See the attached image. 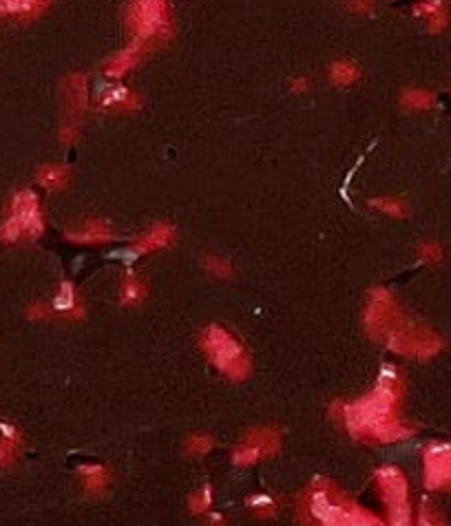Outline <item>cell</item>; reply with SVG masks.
Returning a JSON list of instances; mask_svg holds the SVG:
<instances>
[{"instance_id":"obj_1","label":"cell","mask_w":451,"mask_h":526,"mask_svg":"<svg viewBox=\"0 0 451 526\" xmlns=\"http://www.w3.org/2000/svg\"><path fill=\"white\" fill-rule=\"evenodd\" d=\"M403 381L398 374L387 372L367 394L350 405L334 403L332 416H337L350 434L367 445H387L414 436V427L401 418Z\"/></svg>"},{"instance_id":"obj_2","label":"cell","mask_w":451,"mask_h":526,"mask_svg":"<svg viewBox=\"0 0 451 526\" xmlns=\"http://www.w3.org/2000/svg\"><path fill=\"white\" fill-rule=\"evenodd\" d=\"M303 509L312 520L325 526H379L381 518L363 509L328 480H317L303 498Z\"/></svg>"},{"instance_id":"obj_3","label":"cell","mask_w":451,"mask_h":526,"mask_svg":"<svg viewBox=\"0 0 451 526\" xmlns=\"http://www.w3.org/2000/svg\"><path fill=\"white\" fill-rule=\"evenodd\" d=\"M202 347L217 370L233 378V381H246L253 372V363H250L244 345L222 325H208L202 334Z\"/></svg>"},{"instance_id":"obj_4","label":"cell","mask_w":451,"mask_h":526,"mask_svg":"<svg viewBox=\"0 0 451 526\" xmlns=\"http://www.w3.org/2000/svg\"><path fill=\"white\" fill-rule=\"evenodd\" d=\"M129 31L135 42L153 47L173 34V12L169 0H131Z\"/></svg>"},{"instance_id":"obj_5","label":"cell","mask_w":451,"mask_h":526,"mask_svg":"<svg viewBox=\"0 0 451 526\" xmlns=\"http://www.w3.org/2000/svg\"><path fill=\"white\" fill-rule=\"evenodd\" d=\"M385 341L394 354H401L407 356V359H416V361L432 359V356H436L438 352H443L445 347V341L440 339L434 330L416 325L407 317H403L394 325V330L387 334Z\"/></svg>"},{"instance_id":"obj_6","label":"cell","mask_w":451,"mask_h":526,"mask_svg":"<svg viewBox=\"0 0 451 526\" xmlns=\"http://www.w3.org/2000/svg\"><path fill=\"white\" fill-rule=\"evenodd\" d=\"M45 233V217L34 191H20L12 199V210L0 228V239L14 244L20 239H38Z\"/></svg>"},{"instance_id":"obj_7","label":"cell","mask_w":451,"mask_h":526,"mask_svg":"<svg viewBox=\"0 0 451 526\" xmlns=\"http://www.w3.org/2000/svg\"><path fill=\"white\" fill-rule=\"evenodd\" d=\"M376 487L387 507V522L394 526L412 524V502L405 473L396 467H383L376 471Z\"/></svg>"},{"instance_id":"obj_8","label":"cell","mask_w":451,"mask_h":526,"mask_svg":"<svg viewBox=\"0 0 451 526\" xmlns=\"http://www.w3.org/2000/svg\"><path fill=\"white\" fill-rule=\"evenodd\" d=\"M403 317L405 312L390 290L374 288L370 292L365 308V330L374 341H385L387 334L394 330V325Z\"/></svg>"},{"instance_id":"obj_9","label":"cell","mask_w":451,"mask_h":526,"mask_svg":"<svg viewBox=\"0 0 451 526\" xmlns=\"http://www.w3.org/2000/svg\"><path fill=\"white\" fill-rule=\"evenodd\" d=\"M281 449V434L275 427H259L237 445L233 462L237 467H253L261 460H268Z\"/></svg>"},{"instance_id":"obj_10","label":"cell","mask_w":451,"mask_h":526,"mask_svg":"<svg viewBox=\"0 0 451 526\" xmlns=\"http://www.w3.org/2000/svg\"><path fill=\"white\" fill-rule=\"evenodd\" d=\"M425 487L451 493V445H429L423 454Z\"/></svg>"},{"instance_id":"obj_11","label":"cell","mask_w":451,"mask_h":526,"mask_svg":"<svg viewBox=\"0 0 451 526\" xmlns=\"http://www.w3.org/2000/svg\"><path fill=\"white\" fill-rule=\"evenodd\" d=\"M65 100H67V122L80 120V115L87 111V76L85 73H71L65 80Z\"/></svg>"},{"instance_id":"obj_12","label":"cell","mask_w":451,"mask_h":526,"mask_svg":"<svg viewBox=\"0 0 451 526\" xmlns=\"http://www.w3.org/2000/svg\"><path fill=\"white\" fill-rule=\"evenodd\" d=\"M175 228L171 224H155L153 228L146 230V233L135 241L133 252L135 255H151V252L164 250L175 244Z\"/></svg>"},{"instance_id":"obj_13","label":"cell","mask_w":451,"mask_h":526,"mask_svg":"<svg viewBox=\"0 0 451 526\" xmlns=\"http://www.w3.org/2000/svg\"><path fill=\"white\" fill-rule=\"evenodd\" d=\"M146 51H149V47H144L142 42H135L131 40V45L122 51V54L118 56H113L109 62H107V67H104V73H107L109 78L113 80H122L124 76H127L129 71H133L135 67L140 65V60L144 58Z\"/></svg>"},{"instance_id":"obj_14","label":"cell","mask_w":451,"mask_h":526,"mask_svg":"<svg viewBox=\"0 0 451 526\" xmlns=\"http://www.w3.org/2000/svg\"><path fill=\"white\" fill-rule=\"evenodd\" d=\"M69 241H76V244H107V241L113 239L111 226L104 222V219H87L85 224L76 230H69L67 233Z\"/></svg>"},{"instance_id":"obj_15","label":"cell","mask_w":451,"mask_h":526,"mask_svg":"<svg viewBox=\"0 0 451 526\" xmlns=\"http://www.w3.org/2000/svg\"><path fill=\"white\" fill-rule=\"evenodd\" d=\"M414 14L427 20V27L432 34H440L449 25L447 0H421V3H416Z\"/></svg>"},{"instance_id":"obj_16","label":"cell","mask_w":451,"mask_h":526,"mask_svg":"<svg viewBox=\"0 0 451 526\" xmlns=\"http://www.w3.org/2000/svg\"><path fill=\"white\" fill-rule=\"evenodd\" d=\"M56 310L60 317H65L69 321H82L87 317L85 305H82L80 299L76 297V290H73L71 283H62L60 286V294L56 297Z\"/></svg>"},{"instance_id":"obj_17","label":"cell","mask_w":451,"mask_h":526,"mask_svg":"<svg viewBox=\"0 0 451 526\" xmlns=\"http://www.w3.org/2000/svg\"><path fill=\"white\" fill-rule=\"evenodd\" d=\"M51 5V0H0V12L16 18H36Z\"/></svg>"},{"instance_id":"obj_18","label":"cell","mask_w":451,"mask_h":526,"mask_svg":"<svg viewBox=\"0 0 451 526\" xmlns=\"http://www.w3.org/2000/svg\"><path fill=\"white\" fill-rule=\"evenodd\" d=\"M80 476H82V487H85L89 496H102V493L109 489L111 473L107 467L85 465V467H80Z\"/></svg>"},{"instance_id":"obj_19","label":"cell","mask_w":451,"mask_h":526,"mask_svg":"<svg viewBox=\"0 0 451 526\" xmlns=\"http://www.w3.org/2000/svg\"><path fill=\"white\" fill-rule=\"evenodd\" d=\"M142 98L138 93L127 89H113L107 98H104V107L118 113H135L142 109Z\"/></svg>"},{"instance_id":"obj_20","label":"cell","mask_w":451,"mask_h":526,"mask_svg":"<svg viewBox=\"0 0 451 526\" xmlns=\"http://www.w3.org/2000/svg\"><path fill=\"white\" fill-rule=\"evenodd\" d=\"M71 180V171L67 166L47 164L38 171V184L49 188V191H62Z\"/></svg>"},{"instance_id":"obj_21","label":"cell","mask_w":451,"mask_h":526,"mask_svg":"<svg viewBox=\"0 0 451 526\" xmlns=\"http://www.w3.org/2000/svg\"><path fill=\"white\" fill-rule=\"evenodd\" d=\"M146 294H149V286H146V281L129 275L127 279L122 281V290H120V299L122 303L127 305V308H138V305L144 303Z\"/></svg>"},{"instance_id":"obj_22","label":"cell","mask_w":451,"mask_h":526,"mask_svg":"<svg viewBox=\"0 0 451 526\" xmlns=\"http://www.w3.org/2000/svg\"><path fill=\"white\" fill-rule=\"evenodd\" d=\"M3 429V438H0V469L14 465L20 449V434L9 425H0Z\"/></svg>"},{"instance_id":"obj_23","label":"cell","mask_w":451,"mask_h":526,"mask_svg":"<svg viewBox=\"0 0 451 526\" xmlns=\"http://www.w3.org/2000/svg\"><path fill=\"white\" fill-rule=\"evenodd\" d=\"M330 78L334 84H339V87H350V84L361 78V69L350 60H339L332 65Z\"/></svg>"},{"instance_id":"obj_24","label":"cell","mask_w":451,"mask_h":526,"mask_svg":"<svg viewBox=\"0 0 451 526\" xmlns=\"http://www.w3.org/2000/svg\"><path fill=\"white\" fill-rule=\"evenodd\" d=\"M401 102L412 111H427V109L434 107L436 98H434V93H429L425 89H405L403 96H401Z\"/></svg>"},{"instance_id":"obj_25","label":"cell","mask_w":451,"mask_h":526,"mask_svg":"<svg viewBox=\"0 0 451 526\" xmlns=\"http://www.w3.org/2000/svg\"><path fill=\"white\" fill-rule=\"evenodd\" d=\"M372 208L396 219H403L409 215V206L403 202V199H394V197H376L372 199Z\"/></svg>"},{"instance_id":"obj_26","label":"cell","mask_w":451,"mask_h":526,"mask_svg":"<svg viewBox=\"0 0 451 526\" xmlns=\"http://www.w3.org/2000/svg\"><path fill=\"white\" fill-rule=\"evenodd\" d=\"M204 268L208 270V275H213L217 279H233V275H235L233 266H230L226 259L215 257V255L204 259Z\"/></svg>"},{"instance_id":"obj_27","label":"cell","mask_w":451,"mask_h":526,"mask_svg":"<svg viewBox=\"0 0 451 526\" xmlns=\"http://www.w3.org/2000/svg\"><path fill=\"white\" fill-rule=\"evenodd\" d=\"M418 257H421L423 263H429V266H436L445 259V250L436 241H425V244L418 246Z\"/></svg>"},{"instance_id":"obj_28","label":"cell","mask_w":451,"mask_h":526,"mask_svg":"<svg viewBox=\"0 0 451 526\" xmlns=\"http://www.w3.org/2000/svg\"><path fill=\"white\" fill-rule=\"evenodd\" d=\"M211 507H213V489L211 487H204L202 491L195 493V496L191 498V511L195 515L211 513Z\"/></svg>"},{"instance_id":"obj_29","label":"cell","mask_w":451,"mask_h":526,"mask_svg":"<svg viewBox=\"0 0 451 526\" xmlns=\"http://www.w3.org/2000/svg\"><path fill=\"white\" fill-rule=\"evenodd\" d=\"M213 445H215L213 436H208V434H195V436L186 443V449H188V454H193V456H206L208 451L213 449Z\"/></svg>"},{"instance_id":"obj_30","label":"cell","mask_w":451,"mask_h":526,"mask_svg":"<svg viewBox=\"0 0 451 526\" xmlns=\"http://www.w3.org/2000/svg\"><path fill=\"white\" fill-rule=\"evenodd\" d=\"M250 509L257 515V518H272L277 513V504L270 498L261 496V498H250Z\"/></svg>"},{"instance_id":"obj_31","label":"cell","mask_w":451,"mask_h":526,"mask_svg":"<svg viewBox=\"0 0 451 526\" xmlns=\"http://www.w3.org/2000/svg\"><path fill=\"white\" fill-rule=\"evenodd\" d=\"M78 138H80V124H76V122L62 124V129H60V142L62 144L71 146V144L78 142Z\"/></svg>"},{"instance_id":"obj_32","label":"cell","mask_w":451,"mask_h":526,"mask_svg":"<svg viewBox=\"0 0 451 526\" xmlns=\"http://www.w3.org/2000/svg\"><path fill=\"white\" fill-rule=\"evenodd\" d=\"M418 522H421V524H445L443 515L438 513V509L429 507V504H425V507L421 509V513H418Z\"/></svg>"},{"instance_id":"obj_33","label":"cell","mask_w":451,"mask_h":526,"mask_svg":"<svg viewBox=\"0 0 451 526\" xmlns=\"http://www.w3.org/2000/svg\"><path fill=\"white\" fill-rule=\"evenodd\" d=\"M27 314H29V319H34V321H45L51 317V314H54V308H51L49 303H34Z\"/></svg>"},{"instance_id":"obj_34","label":"cell","mask_w":451,"mask_h":526,"mask_svg":"<svg viewBox=\"0 0 451 526\" xmlns=\"http://www.w3.org/2000/svg\"><path fill=\"white\" fill-rule=\"evenodd\" d=\"M348 9L352 14H370L376 7V0H348Z\"/></svg>"},{"instance_id":"obj_35","label":"cell","mask_w":451,"mask_h":526,"mask_svg":"<svg viewBox=\"0 0 451 526\" xmlns=\"http://www.w3.org/2000/svg\"><path fill=\"white\" fill-rule=\"evenodd\" d=\"M310 89V80L308 78H297L292 82V91L295 93H306Z\"/></svg>"}]
</instances>
